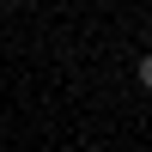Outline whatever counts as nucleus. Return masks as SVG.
I'll use <instances>...</instances> for the list:
<instances>
[{"mask_svg": "<svg viewBox=\"0 0 152 152\" xmlns=\"http://www.w3.org/2000/svg\"><path fill=\"white\" fill-rule=\"evenodd\" d=\"M134 79H140V91H152V55H140V67H134Z\"/></svg>", "mask_w": 152, "mask_h": 152, "instance_id": "nucleus-1", "label": "nucleus"}, {"mask_svg": "<svg viewBox=\"0 0 152 152\" xmlns=\"http://www.w3.org/2000/svg\"><path fill=\"white\" fill-rule=\"evenodd\" d=\"M146 55H152V24H146Z\"/></svg>", "mask_w": 152, "mask_h": 152, "instance_id": "nucleus-2", "label": "nucleus"}, {"mask_svg": "<svg viewBox=\"0 0 152 152\" xmlns=\"http://www.w3.org/2000/svg\"><path fill=\"white\" fill-rule=\"evenodd\" d=\"M91 152H110V146H91Z\"/></svg>", "mask_w": 152, "mask_h": 152, "instance_id": "nucleus-3", "label": "nucleus"}]
</instances>
